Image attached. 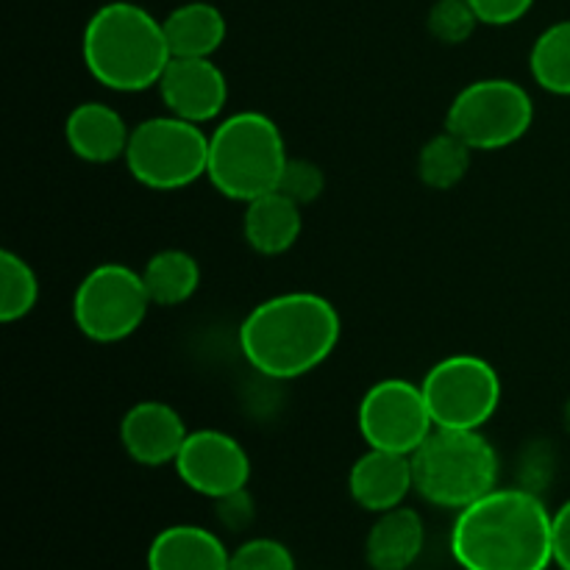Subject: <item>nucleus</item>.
<instances>
[{"label": "nucleus", "mask_w": 570, "mask_h": 570, "mask_svg": "<svg viewBox=\"0 0 570 570\" xmlns=\"http://www.w3.org/2000/svg\"><path fill=\"white\" fill-rule=\"evenodd\" d=\"M554 512L543 495L495 488L456 512L451 527V557L462 570H549L554 566L551 540Z\"/></svg>", "instance_id": "obj_1"}, {"label": "nucleus", "mask_w": 570, "mask_h": 570, "mask_svg": "<svg viewBox=\"0 0 570 570\" xmlns=\"http://www.w3.org/2000/svg\"><path fill=\"white\" fill-rule=\"evenodd\" d=\"M343 334L337 306L317 293L273 295L239 323V351L259 376L293 382L317 371Z\"/></svg>", "instance_id": "obj_2"}, {"label": "nucleus", "mask_w": 570, "mask_h": 570, "mask_svg": "<svg viewBox=\"0 0 570 570\" xmlns=\"http://www.w3.org/2000/svg\"><path fill=\"white\" fill-rule=\"evenodd\" d=\"M81 59L100 87L145 92L159 87L173 53L161 20L131 0H111L95 9L83 26Z\"/></svg>", "instance_id": "obj_3"}, {"label": "nucleus", "mask_w": 570, "mask_h": 570, "mask_svg": "<svg viewBox=\"0 0 570 570\" xmlns=\"http://www.w3.org/2000/svg\"><path fill=\"white\" fill-rule=\"evenodd\" d=\"M287 159V142L273 117L256 109L234 111L209 134L206 178L223 198L245 206L278 187Z\"/></svg>", "instance_id": "obj_4"}, {"label": "nucleus", "mask_w": 570, "mask_h": 570, "mask_svg": "<svg viewBox=\"0 0 570 570\" xmlns=\"http://www.w3.org/2000/svg\"><path fill=\"white\" fill-rule=\"evenodd\" d=\"M410 460L415 493L440 510L460 512L499 488V451L476 429H434Z\"/></svg>", "instance_id": "obj_5"}, {"label": "nucleus", "mask_w": 570, "mask_h": 570, "mask_svg": "<svg viewBox=\"0 0 570 570\" xmlns=\"http://www.w3.org/2000/svg\"><path fill=\"white\" fill-rule=\"evenodd\" d=\"M134 181L156 193H176L206 176L209 134L176 115L148 117L131 128L126 156Z\"/></svg>", "instance_id": "obj_6"}, {"label": "nucleus", "mask_w": 570, "mask_h": 570, "mask_svg": "<svg viewBox=\"0 0 570 570\" xmlns=\"http://www.w3.org/2000/svg\"><path fill=\"white\" fill-rule=\"evenodd\" d=\"M534 100L512 78H479L456 92L445 111V128L473 150H504L529 134Z\"/></svg>", "instance_id": "obj_7"}, {"label": "nucleus", "mask_w": 570, "mask_h": 570, "mask_svg": "<svg viewBox=\"0 0 570 570\" xmlns=\"http://www.w3.org/2000/svg\"><path fill=\"white\" fill-rule=\"evenodd\" d=\"M154 306L142 273L122 262H104L78 282L72 321L87 340L100 345L128 340Z\"/></svg>", "instance_id": "obj_8"}, {"label": "nucleus", "mask_w": 570, "mask_h": 570, "mask_svg": "<svg viewBox=\"0 0 570 570\" xmlns=\"http://www.w3.org/2000/svg\"><path fill=\"white\" fill-rule=\"evenodd\" d=\"M438 429H476L493 421L501 404V379L476 354H451L434 362L421 382Z\"/></svg>", "instance_id": "obj_9"}, {"label": "nucleus", "mask_w": 570, "mask_h": 570, "mask_svg": "<svg viewBox=\"0 0 570 570\" xmlns=\"http://www.w3.org/2000/svg\"><path fill=\"white\" fill-rule=\"evenodd\" d=\"M356 426L367 449L412 456L434 432L432 412L421 384L406 379H382L360 401Z\"/></svg>", "instance_id": "obj_10"}, {"label": "nucleus", "mask_w": 570, "mask_h": 570, "mask_svg": "<svg viewBox=\"0 0 570 570\" xmlns=\"http://www.w3.org/2000/svg\"><path fill=\"white\" fill-rule=\"evenodd\" d=\"M173 468L193 493L206 495L212 501L237 493L250 482L248 451L237 438L220 432V429L189 432Z\"/></svg>", "instance_id": "obj_11"}, {"label": "nucleus", "mask_w": 570, "mask_h": 570, "mask_svg": "<svg viewBox=\"0 0 570 570\" xmlns=\"http://www.w3.org/2000/svg\"><path fill=\"white\" fill-rule=\"evenodd\" d=\"M156 89L170 115L198 126L217 120L228 104V78L215 59L173 56Z\"/></svg>", "instance_id": "obj_12"}, {"label": "nucleus", "mask_w": 570, "mask_h": 570, "mask_svg": "<svg viewBox=\"0 0 570 570\" xmlns=\"http://www.w3.org/2000/svg\"><path fill=\"white\" fill-rule=\"evenodd\" d=\"M187 434L184 417L165 401H139L120 421L122 451L145 468L173 465Z\"/></svg>", "instance_id": "obj_13"}, {"label": "nucleus", "mask_w": 570, "mask_h": 570, "mask_svg": "<svg viewBox=\"0 0 570 570\" xmlns=\"http://www.w3.org/2000/svg\"><path fill=\"white\" fill-rule=\"evenodd\" d=\"M412 490L415 479H412V460L406 454L367 449L348 471V493L354 504L376 515L404 504Z\"/></svg>", "instance_id": "obj_14"}, {"label": "nucleus", "mask_w": 570, "mask_h": 570, "mask_svg": "<svg viewBox=\"0 0 570 570\" xmlns=\"http://www.w3.org/2000/svg\"><path fill=\"white\" fill-rule=\"evenodd\" d=\"M65 139L72 156L87 165H111L126 156L131 128L115 106L83 100L67 115Z\"/></svg>", "instance_id": "obj_15"}, {"label": "nucleus", "mask_w": 570, "mask_h": 570, "mask_svg": "<svg viewBox=\"0 0 570 570\" xmlns=\"http://www.w3.org/2000/svg\"><path fill=\"white\" fill-rule=\"evenodd\" d=\"M232 551L212 529L195 523L167 527L150 540L148 570H228Z\"/></svg>", "instance_id": "obj_16"}, {"label": "nucleus", "mask_w": 570, "mask_h": 570, "mask_svg": "<svg viewBox=\"0 0 570 570\" xmlns=\"http://www.w3.org/2000/svg\"><path fill=\"white\" fill-rule=\"evenodd\" d=\"M426 527L421 512L412 507H395L373 521L365 538V560L371 570H410L423 554Z\"/></svg>", "instance_id": "obj_17"}, {"label": "nucleus", "mask_w": 570, "mask_h": 570, "mask_svg": "<svg viewBox=\"0 0 570 570\" xmlns=\"http://www.w3.org/2000/svg\"><path fill=\"white\" fill-rule=\"evenodd\" d=\"M301 209L304 206H298L293 198L278 193V189L248 200L243 215L245 243L262 256L287 254L298 243L301 232H304V215H301Z\"/></svg>", "instance_id": "obj_18"}, {"label": "nucleus", "mask_w": 570, "mask_h": 570, "mask_svg": "<svg viewBox=\"0 0 570 570\" xmlns=\"http://www.w3.org/2000/svg\"><path fill=\"white\" fill-rule=\"evenodd\" d=\"M167 48L181 59H212L226 42V17L215 3L189 0L161 20Z\"/></svg>", "instance_id": "obj_19"}, {"label": "nucleus", "mask_w": 570, "mask_h": 570, "mask_svg": "<svg viewBox=\"0 0 570 570\" xmlns=\"http://www.w3.org/2000/svg\"><path fill=\"white\" fill-rule=\"evenodd\" d=\"M139 273L154 306L187 304L200 287V265L181 248L156 250Z\"/></svg>", "instance_id": "obj_20"}, {"label": "nucleus", "mask_w": 570, "mask_h": 570, "mask_svg": "<svg viewBox=\"0 0 570 570\" xmlns=\"http://www.w3.org/2000/svg\"><path fill=\"white\" fill-rule=\"evenodd\" d=\"M529 72L543 92L570 98V17L551 22L532 45Z\"/></svg>", "instance_id": "obj_21"}, {"label": "nucleus", "mask_w": 570, "mask_h": 570, "mask_svg": "<svg viewBox=\"0 0 570 570\" xmlns=\"http://www.w3.org/2000/svg\"><path fill=\"white\" fill-rule=\"evenodd\" d=\"M471 145H465L456 134L445 128L417 150V178L429 189H454L471 170Z\"/></svg>", "instance_id": "obj_22"}, {"label": "nucleus", "mask_w": 570, "mask_h": 570, "mask_svg": "<svg viewBox=\"0 0 570 570\" xmlns=\"http://www.w3.org/2000/svg\"><path fill=\"white\" fill-rule=\"evenodd\" d=\"M39 301L37 271L14 250H0V321L17 323Z\"/></svg>", "instance_id": "obj_23"}, {"label": "nucleus", "mask_w": 570, "mask_h": 570, "mask_svg": "<svg viewBox=\"0 0 570 570\" xmlns=\"http://www.w3.org/2000/svg\"><path fill=\"white\" fill-rule=\"evenodd\" d=\"M482 26L468 0H434L429 9V33L443 45H462Z\"/></svg>", "instance_id": "obj_24"}, {"label": "nucleus", "mask_w": 570, "mask_h": 570, "mask_svg": "<svg viewBox=\"0 0 570 570\" xmlns=\"http://www.w3.org/2000/svg\"><path fill=\"white\" fill-rule=\"evenodd\" d=\"M228 570H295V557L282 540L254 538L232 551Z\"/></svg>", "instance_id": "obj_25"}, {"label": "nucleus", "mask_w": 570, "mask_h": 570, "mask_svg": "<svg viewBox=\"0 0 570 570\" xmlns=\"http://www.w3.org/2000/svg\"><path fill=\"white\" fill-rule=\"evenodd\" d=\"M276 189L287 195V198H293L298 206H309L315 204L323 195V189H326V176H323L321 165H315V161L289 156Z\"/></svg>", "instance_id": "obj_26"}, {"label": "nucleus", "mask_w": 570, "mask_h": 570, "mask_svg": "<svg viewBox=\"0 0 570 570\" xmlns=\"http://www.w3.org/2000/svg\"><path fill=\"white\" fill-rule=\"evenodd\" d=\"M551 476H554V451H551L549 443H532L521 454V465H518V488L543 495V490L549 488Z\"/></svg>", "instance_id": "obj_27"}, {"label": "nucleus", "mask_w": 570, "mask_h": 570, "mask_svg": "<svg viewBox=\"0 0 570 570\" xmlns=\"http://www.w3.org/2000/svg\"><path fill=\"white\" fill-rule=\"evenodd\" d=\"M215 515H217V521L228 529V532H243V529H248L256 518V507H254V499H250L248 488L217 499Z\"/></svg>", "instance_id": "obj_28"}, {"label": "nucleus", "mask_w": 570, "mask_h": 570, "mask_svg": "<svg viewBox=\"0 0 570 570\" xmlns=\"http://www.w3.org/2000/svg\"><path fill=\"white\" fill-rule=\"evenodd\" d=\"M482 26H512L532 11L534 0H468Z\"/></svg>", "instance_id": "obj_29"}, {"label": "nucleus", "mask_w": 570, "mask_h": 570, "mask_svg": "<svg viewBox=\"0 0 570 570\" xmlns=\"http://www.w3.org/2000/svg\"><path fill=\"white\" fill-rule=\"evenodd\" d=\"M551 540H554V566L560 570H570V499L554 512Z\"/></svg>", "instance_id": "obj_30"}, {"label": "nucleus", "mask_w": 570, "mask_h": 570, "mask_svg": "<svg viewBox=\"0 0 570 570\" xmlns=\"http://www.w3.org/2000/svg\"><path fill=\"white\" fill-rule=\"evenodd\" d=\"M562 426H566V432L570 434V395H568L566 406H562Z\"/></svg>", "instance_id": "obj_31"}]
</instances>
